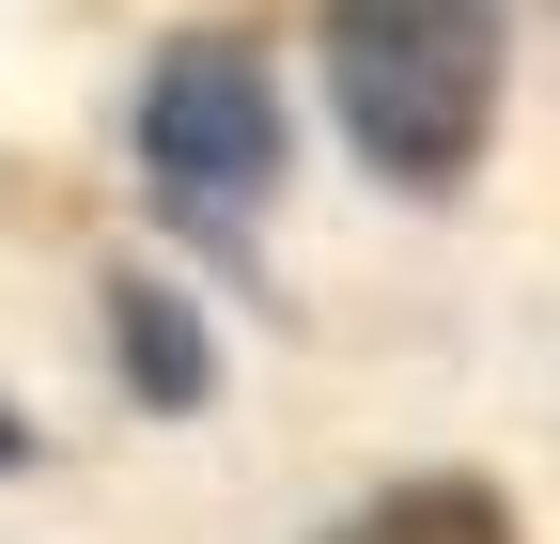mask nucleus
<instances>
[{
    "instance_id": "1",
    "label": "nucleus",
    "mask_w": 560,
    "mask_h": 544,
    "mask_svg": "<svg viewBox=\"0 0 560 544\" xmlns=\"http://www.w3.org/2000/svg\"><path fill=\"white\" fill-rule=\"evenodd\" d=\"M327 109L405 202H452L499 125V0H312Z\"/></svg>"
},
{
    "instance_id": "2",
    "label": "nucleus",
    "mask_w": 560,
    "mask_h": 544,
    "mask_svg": "<svg viewBox=\"0 0 560 544\" xmlns=\"http://www.w3.org/2000/svg\"><path fill=\"white\" fill-rule=\"evenodd\" d=\"M140 172H156V202H172V218L234 234L249 202L280 187V79H265V47L187 32L156 79H140Z\"/></svg>"
},
{
    "instance_id": "3",
    "label": "nucleus",
    "mask_w": 560,
    "mask_h": 544,
    "mask_svg": "<svg viewBox=\"0 0 560 544\" xmlns=\"http://www.w3.org/2000/svg\"><path fill=\"white\" fill-rule=\"evenodd\" d=\"M109 358H125V389L156 404V421H187V404L219 389V343H202V311H187L172 281H140V264L109 281Z\"/></svg>"
},
{
    "instance_id": "4",
    "label": "nucleus",
    "mask_w": 560,
    "mask_h": 544,
    "mask_svg": "<svg viewBox=\"0 0 560 544\" xmlns=\"http://www.w3.org/2000/svg\"><path fill=\"white\" fill-rule=\"evenodd\" d=\"M312 544H514V498L467 466H420V483H374L359 513H327Z\"/></svg>"
}]
</instances>
